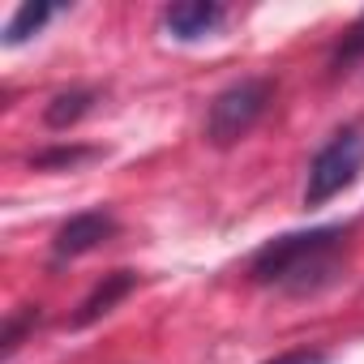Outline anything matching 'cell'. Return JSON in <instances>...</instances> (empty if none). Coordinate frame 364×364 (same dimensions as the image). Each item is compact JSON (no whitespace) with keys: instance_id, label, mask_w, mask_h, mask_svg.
<instances>
[{"instance_id":"3957f363","label":"cell","mask_w":364,"mask_h":364,"mask_svg":"<svg viewBox=\"0 0 364 364\" xmlns=\"http://www.w3.org/2000/svg\"><path fill=\"white\" fill-rule=\"evenodd\" d=\"M270 103V82L266 77H245L236 86H228L215 103H210V116H206V137L215 146H232L240 141L266 112Z\"/></svg>"},{"instance_id":"ba28073f","label":"cell","mask_w":364,"mask_h":364,"mask_svg":"<svg viewBox=\"0 0 364 364\" xmlns=\"http://www.w3.org/2000/svg\"><path fill=\"white\" fill-rule=\"evenodd\" d=\"M52 18H56V9H52V5H22V9L14 14V22L5 26V43H9V48H18L22 39H31V35H35L39 26H48Z\"/></svg>"},{"instance_id":"9c48e42d","label":"cell","mask_w":364,"mask_h":364,"mask_svg":"<svg viewBox=\"0 0 364 364\" xmlns=\"http://www.w3.org/2000/svg\"><path fill=\"white\" fill-rule=\"evenodd\" d=\"M364 56V14L347 26V35H343V43L334 48V56H330V65H334V73H343L347 65H355Z\"/></svg>"},{"instance_id":"6da1fadb","label":"cell","mask_w":364,"mask_h":364,"mask_svg":"<svg viewBox=\"0 0 364 364\" xmlns=\"http://www.w3.org/2000/svg\"><path fill=\"white\" fill-rule=\"evenodd\" d=\"M343 240H347V228L338 223L274 236L253 253L249 274L262 287H274L287 296H313L343 274Z\"/></svg>"},{"instance_id":"5b68a950","label":"cell","mask_w":364,"mask_h":364,"mask_svg":"<svg viewBox=\"0 0 364 364\" xmlns=\"http://www.w3.org/2000/svg\"><path fill=\"white\" fill-rule=\"evenodd\" d=\"M223 5H210V0H185V5H171L167 14H163V31L171 35V39H206V35H215L219 26H223Z\"/></svg>"},{"instance_id":"30bf717a","label":"cell","mask_w":364,"mask_h":364,"mask_svg":"<svg viewBox=\"0 0 364 364\" xmlns=\"http://www.w3.org/2000/svg\"><path fill=\"white\" fill-rule=\"evenodd\" d=\"M266 364H326V355L321 351H283V355H274Z\"/></svg>"},{"instance_id":"8992f818","label":"cell","mask_w":364,"mask_h":364,"mask_svg":"<svg viewBox=\"0 0 364 364\" xmlns=\"http://www.w3.org/2000/svg\"><path fill=\"white\" fill-rule=\"evenodd\" d=\"M133 291V274L129 270H116V274H107L86 300H82V309H77V317H73V326H90L95 317H103V313H112V304L116 300H124Z\"/></svg>"},{"instance_id":"277c9868","label":"cell","mask_w":364,"mask_h":364,"mask_svg":"<svg viewBox=\"0 0 364 364\" xmlns=\"http://www.w3.org/2000/svg\"><path fill=\"white\" fill-rule=\"evenodd\" d=\"M112 236H116V219L107 210H82V215H73L56 232V245L52 249H56V257H82V253L107 245Z\"/></svg>"},{"instance_id":"52a82bcc","label":"cell","mask_w":364,"mask_h":364,"mask_svg":"<svg viewBox=\"0 0 364 364\" xmlns=\"http://www.w3.org/2000/svg\"><path fill=\"white\" fill-rule=\"evenodd\" d=\"M90 103H95V95H90V90H69V95H56V99L48 103L43 120H48L52 129H69V124H77V120L90 112Z\"/></svg>"},{"instance_id":"7a4b0ae2","label":"cell","mask_w":364,"mask_h":364,"mask_svg":"<svg viewBox=\"0 0 364 364\" xmlns=\"http://www.w3.org/2000/svg\"><path fill=\"white\" fill-rule=\"evenodd\" d=\"M364 167V124H343L309 163V185H304V206L317 210L330 198H338Z\"/></svg>"}]
</instances>
